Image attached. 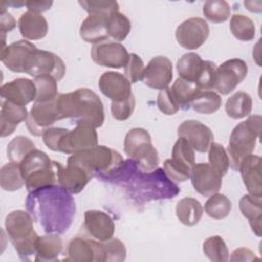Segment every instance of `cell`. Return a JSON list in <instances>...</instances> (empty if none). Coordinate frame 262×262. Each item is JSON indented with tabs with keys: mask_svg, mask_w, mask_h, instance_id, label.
Wrapping results in <instances>:
<instances>
[{
	"mask_svg": "<svg viewBox=\"0 0 262 262\" xmlns=\"http://www.w3.org/2000/svg\"><path fill=\"white\" fill-rule=\"evenodd\" d=\"M221 104L222 99L218 93L211 90H201L191 101L190 107L196 113L209 115L217 112Z\"/></svg>",
	"mask_w": 262,
	"mask_h": 262,
	"instance_id": "34",
	"label": "cell"
},
{
	"mask_svg": "<svg viewBox=\"0 0 262 262\" xmlns=\"http://www.w3.org/2000/svg\"><path fill=\"white\" fill-rule=\"evenodd\" d=\"M131 30V24L128 17L121 12H114L107 16L108 36L115 41H123Z\"/></svg>",
	"mask_w": 262,
	"mask_h": 262,
	"instance_id": "42",
	"label": "cell"
},
{
	"mask_svg": "<svg viewBox=\"0 0 262 262\" xmlns=\"http://www.w3.org/2000/svg\"><path fill=\"white\" fill-rule=\"evenodd\" d=\"M230 261H253L258 260V257L255 256V254L248 248H238L235 249L232 253L230 258H228Z\"/></svg>",
	"mask_w": 262,
	"mask_h": 262,
	"instance_id": "53",
	"label": "cell"
},
{
	"mask_svg": "<svg viewBox=\"0 0 262 262\" xmlns=\"http://www.w3.org/2000/svg\"><path fill=\"white\" fill-rule=\"evenodd\" d=\"M129 55L123 44L108 40L94 44L91 48L92 60L101 67L124 68L128 62Z\"/></svg>",
	"mask_w": 262,
	"mask_h": 262,
	"instance_id": "14",
	"label": "cell"
},
{
	"mask_svg": "<svg viewBox=\"0 0 262 262\" xmlns=\"http://www.w3.org/2000/svg\"><path fill=\"white\" fill-rule=\"evenodd\" d=\"M36 48L30 41L18 40L1 49L0 59L9 71L24 73L27 59Z\"/></svg>",
	"mask_w": 262,
	"mask_h": 262,
	"instance_id": "21",
	"label": "cell"
},
{
	"mask_svg": "<svg viewBox=\"0 0 262 262\" xmlns=\"http://www.w3.org/2000/svg\"><path fill=\"white\" fill-rule=\"evenodd\" d=\"M56 174L57 184L74 194L81 192L93 177L91 173L78 165L67 163L63 167L59 162H56Z\"/></svg>",
	"mask_w": 262,
	"mask_h": 262,
	"instance_id": "19",
	"label": "cell"
},
{
	"mask_svg": "<svg viewBox=\"0 0 262 262\" xmlns=\"http://www.w3.org/2000/svg\"><path fill=\"white\" fill-rule=\"evenodd\" d=\"M135 108V97L134 95H130L127 99L122 101H112L111 104V113L114 119L118 121L128 120Z\"/></svg>",
	"mask_w": 262,
	"mask_h": 262,
	"instance_id": "49",
	"label": "cell"
},
{
	"mask_svg": "<svg viewBox=\"0 0 262 262\" xmlns=\"http://www.w3.org/2000/svg\"><path fill=\"white\" fill-rule=\"evenodd\" d=\"M217 67L213 61L204 60L195 80V84L202 90H209L215 87Z\"/></svg>",
	"mask_w": 262,
	"mask_h": 262,
	"instance_id": "47",
	"label": "cell"
},
{
	"mask_svg": "<svg viewBox=\"0 0 262 262\" xmlns=\"http://www.w3.org/2000/svg\"><path fill=\"white\" fill-rule=\"evenodd\" d=\"M189 178L194 190L203 196L218 192L222 185V175L208 163L194 164Z\"/></svg>",
	"mask_w": 262,
	"mask_h": 262,
	"instance_id": "15",
	"label": "cell"
},
{
	"mask_svg": "<svg viewBox=\"0 0 262 262\" xmlns=\"http://www.w3.org/2000/svg\"><path fill=\"white\" fill-rule=\"evenodd\" d=\"M20 170L24 179L29 175L38 172L40 170L49 168L53 165V161L42 150L34 149L19 163Z\"/></svg>",
	"mask_w": 262,
	"mask_h": 262,
	"instance_id": "35",
	"label": "cell"
},
{
	"mask_svg": "<svg viewBox=\"0 0 262 262\" xmlns=\"http://www.w3.org/2000/svg\"><path fill=\"white\" fill-rule=\"evenodd\" d=\"M80 37L87 43L97 44L107 41V16L99 14H89L81 24Z\"/></svg>",
	"mask_w": 262,
	"mask_h": 262,
	"instance_id": "25",
	"label": "cell"
},
{
	"mask_svg": "<svg viewBox=\"0 0 262 262\" xmlns=\"http://www.w3.org/2000/svg\"><path fill=\"white\" fill-rule=\"evenodd\" d=\"M33 217L24 210H14L5 217L7 236L19 259L34 261L36 256V239L39 236L33 227Z\"/></svg>",
	"mask_w": 262,
	"mask_h": 262,
	"instance_id": "5",
	"label": "cell"
},
{
	"mask_svg": "<svg viewBox=\"0 0 262 262\" xmlns=\"http://www.w3.org/2000/svg\"><path fill=\"white\" fill-rule=\"evenodd\" d=\"M173 79L172 61L163 55L152 57L144 69L143 82L152 89L163 90L168 88Z\"/></svg>",
	"mask_w": 262,
	"mask_h": 262,
	"instance_id": "16",
	"label": "cell"
},
{
	"mask_svg": "<svg viewBox=\"0 0 262 262\" xmlns=\"http://www.w3.org/2000/svg\"><path fill=\"white\" fill-rule=\"evenodd\" d=\"M35 149V143L27 136L18 135L7 145V158L10 162L20 163L27 155Z\"/></svg>",
	"mask_w": 262,
	"mask_h": 262,
	"instance_id": "40",
	"label": "cell"
},
{
	"mask_svg": "<svg viewBox=\"0 0 262 262\" xmlns=\"http://www.w3.org/2000/svg\"><path fill=\"white\" fill-rule=\"evenodd\" d=\"M68 131V129L66 128H49L47 129L43 135H42V138H43V142L44 144L51 150L53 151H57L58 149V143H59V140L61 139L62 135Z\"/></svg>",
	"mask_w": 262,
	"mask_h": 262,
	"instance_id": "51",
	"label": "cell"
},
{
	"mask_svg": "<svg viewBox=\"0 0 262 262\" xmlns=\"http://www.w3.org/2000/svg\"><path fill=\"white\" fill-rule=\"evenodd\" d=\"M52 1H27L26 6L28 7V10L35 11L38 13H42L52 6Z\"/></svg>",
	"mask_w": 262,
	"mask_h": 262,
	"instance_id": "54",
	"label": "cell"
},
{
	"mask_svg": "<svg viewBox=\"0 0 262 262\" xmlns=\"http://www.w3.org/2000/svg\"><path fill=\"white\" fill-rule=\"evenodd\" d=\"M98 86L102 94L112 101H122L133 94L129 80L118 72L103 73L99 78Z\"/></svg>",
	"mask_w": 262,
	"mask_h": 262,
	"instance_id": "23",
	"label": "cell"
},
{
	"mask_svg": "<svg viewBox=\"0 0 262 262\" xmlns=\"http://www.w3.org/2000/svg\"><path fill=\"white\" fill-rule=\"evenodd\" d=\"M124 151L143 172H152L158 169L159 155L154 147L148 131L143 128L129 130L124 139Z\"/></svg>",
	"mask_w": 262,
	"mask_h": 262,
	"instance_id": "7",
	"label": "cell"
},
{
	"mask_svg": "<svg viewBox=\"0 0 262 262\" xmlns=\"http://www.w3.org/2000/svg\"><path fill=\"white\" fill-rule=\"evenodd\" d=\"M67 163L78 165L93 176L96 175L102 180H108L121 170L125 161L119 151L105 145H97L73 154L68 158Z\"/></svg>",
	"mask_w": 262,
	"mask_h": 262,
	"instance_id": "4",
	"label": "cell"
},
{
	"mask_svg": "<svg viewBox=\"0 0 262 262\" xmlns=\"http://www.w3.org/2000/svg\"><path fill=\"white\" fill-rule=\"evenodd\" d=\"M210 29L208 23L201 17H190L182 21L175 32L178 44L188 50L200 48L208 39Z\"/></svg>",
	"mask_w": 262,
	"mask_h": 262,
	"instance_id": "10",
	"label": "cell"
},
{
	"mask_svg": "<svg viewBox=\"0 0 262 262\" xmlns=\"http://www.w3.org/2000/svg\"><path fill=\"white\" fill-rule=\"evenodd\" d=\"M79 4L89 14L111 15L114 12L119 11V4L117 1L110 0H82Z\"/></svg>",
	"mask_w": 262,
	"mask_h": 262,
	"instance_id": "45",
	"label": "cell"
},
{
	"mask_svg": "<svg viewBox=\"0 0 262 262\" xmlns=\"http://www.w3.org/2000/svg\"><path fill=\"white\" fill-rule=\"evenodd\" d=\"M3 100L26 106L36 98V85L34 81L27 78H17L5 83L0 88Z\"/></svg>",
	"mask_w": 262,
	"mask_h": 262,
	"instance_id": "22",
	"label": "cell"
},
{
	"mask_svg": "<svg viewBox=\"0 0 262 262\" xmlns=\"http://www.w3.org/2000/svg\"><path fill=\"white\" fill-rule=\"evenodd\" d=\"M98 145V136L95 128L89 126H76L68 130L58 143L57 151L64 154H76Z\"/></svg>",
	"mask_w": 262,
	"mask_h": 262,
	"instance_id": "12",
	"label": "cell"
},
{
	"mask_svg": "<svg viewBox=\"0 0 262 262\" xmlns=\"http://www.w3.org/2000/svg\"><path fill=\"white\" fill-rule=\"evenodd\" d=\"M252 104V98L247 92L237 91L226 100L225 111L228 117L242 119L251 114Z\"/></svg>",
	"mask_w": 262,
	"mask_h": 262,
	"instance_id": "33",
	"label": "cell"
},
{
	"mask_svg": "<svg viewBox=\"0 0 262 262\" xmlns=\"http://www.w3.org/2000/svg\"><path fill=\"white\" fill-rule=\"evenodd\" d=\"M144 69L142 59L137 54L131 53L127 64L124 67V74L130 83H136L143 79Z\"/></svg>",
	"mask_w": 262,
	"mask_h": 262,
	"instance_id": "48",
	"label": "cell"
},
{
	"mask_svg": "<svg viewBox=\"0 0 262 262\" xmlns=\"http://www.w3.org/2000/svg\"><path fill=\"white\" fill-rule=\"evenodd\" d=\"M231 207V202L225 194L216 192L205 203V212L213 219H223L229 215Z\"/></svg>",
	"mask_w": 262,
	"mask_h": 262,
	"instance_id": "38",
	"label": "cell"
},
{
	"mask_svg": "<svg viewBox=\"0 0 262 262\" xmlns=\"http://www.w3.org/2000/svg\"><path fill=\"white\" fill-rule=\"evenodd\" d=\"M62 251V239L57 233H48L36 239V256L34 261L50 262L58 259Z\"/></svg>",
	"mask_w": 262,
	"mask_h": 262,
	"instance_id": "29",
	"label": "cell"
},
{
	"mask_svg": "<svg viewBox=\"0 0 262 262\" xmlns=\"http://www.w3.org/2000/svg\"><path fill=\"white\" fill-rule=\"evenodd\" d=\"M195 164V154L190 143L178 137L172 148V158L164 162V172L169 179L184 182L189 178L190 170Z\"/></svg>",
	"mask_w": 262,
	"mask_h": 262,
	"instance_id": "8",
	"label": "cell"
},
{
	"mask_svg": "<svg viewBox=\"0 0 262 262\" xmlns=\"http://www.w3.org/2000/svg\"><path fill=\"white\" fill-rule=\"evenodd\" d=\"M64 261L74 262H103V249L99 241L74 237L70 241Z\"/></svg>",
	"mask_w": 262,
	"mask_h": 262,
	"instance_id": "17",
	"label": "cell"
},
{
	"mask_svg": "<svg viewBox=\"0 0 262 262\" xmlns=\"http://www.w3.org/2000/svg\"><path fill=\"white\" fill-rule=\"evenodd\" d=\"M261 161L259 156L250 154L242 160L238 167L244 185L253 195H262Z\"/></svg>",
	"mask_w": 262,
	"mask_h": 262,
	"instance_id": "24",
	"label": "cell"
},
{
	"mask_svg": "<svg viewBox=\"0 0 262 262\" xmlns=\"http://www.w3.org/2000/svg\"><path fill=\"white\" fill-rule=\"evenodd\" d=\"M203 211L201 203L196 199L190 196H185L179 200L175 209L178 220L186 226L198 224L203 216Z\"/></svg>",
	"mask_w": 262,
	"mask_h": 262,
	"instance_id": "30",
	"label": "cell"
},
{
	"mask_svg": "<svg viewBox=\"0 0 262 262\" xmlns=\"http://www.w3.org/2000/svg\"><path fill=\"white\" fill-rule=\"evenodd\" d=\"M28 116L29 113L26 106L17 105L13 102L2 99L0 111L1 137H6L12 134L19 123L27 120Z\"/></svg>",
	"mask_w": 262,
	"mask_h": 262,
	"instance_id": "27",
	"label": "cell"
},
{
	"mask_svg": "<svg viewBox=\"0 0 262 262\" xmlns=\"http://www.w3.org/2000/svg\"><path fill=\"white\" fill-rule=\"evenodd\" d=\"M60 120L70 119L77 126L101 127L104 110L99 96L88 88H78L73 92L60 93L55 98Z\"/></svg>",
	"mask_w": 262,
	"mask_h": 262,
	"instance_id": "3",
	"label": "cell"
},
{
	"mask_svg": "<svg viewBox=\"0 0 262 262\" xmlns=\"http://www.w3.org/2000/svg\"><path fill=\"white\" fill-rule=\"evenodd\" d=\"M169 89L173 99L178 104L179 108L182 110H188L190 107L191 101L201 91V89L194 82L182 79L180 77L173 83L172 87H170Z\"/></svg>",
	"mask_w": 262,
	"mask_h": 262,
	"instance_id": "31",
	"label": "cell"
},
{
	"mask_svg": "<svg viewBox=\"0 0 262 262\" xmlns=\"http://www.w3.org/2000/svg\"><path fill=\"white\" fill-rule=\"evenodd\" d=\"M178 137L185 138L194 150L199 152L208 151L214 140L212 130L196 120H185L177 129Z\"/></svg>",
	"mask_w": 262,
	"mask_h": 262,
	"instance_id": "18",
	"label": "cell"
},
{
	"mask_svg": "<svg viewBox=\"0 0 262 262\" xmlns=\"http://www.w3.org/2000/svg\"><path fill=\"white\" fill-rule=\"evenodd\" d=\"M83 227L92 238L99 242L112 238L115 233V223L112 217L99 210H87L85 212Z\"/></svg>",
	"mask_w": 262,
	"mask_h": 262,
	"instance_id": "20",
	"label": "cell"
},
{
	"mask_svg": "<svg viewBox=\"0 0 262 262\" xmlns=\"http://www.w3.org/2000/svg\"><path fill=\"white\" fill-rule=\"evenodd\" d=\"M0 185L3 190L15 191L25 185L19 163L9 162L0 169Z\"/></svg>",
	"mask_w": 262,
	"mask_h": 262,
	"instance_id": "32",
	"label": "cell"
},
{
	"mask_svg": "<svg viewBox=\"0 0 262 262\" xmlns=\"http://www.w3.org/2000/svg\"><path fill=\"white\" fill-rule=\"evenodd\" d=\"M262 195H253V194H245L239 200L238 206L239 210L245 218L249 220L250 226L253 232L257 236H261L262 226Z\"/></svg>",
	"mask_w": 262,
	"mask_h": 262,
	"instance_id": "28",
	"label": "cell"
},
{
	"mask_svg": "<svg viewBox=\"0 0 262 262\" xmlns=\"http://www.w3.org/2000/svg\"><path fill=\"white\" fill-rule=\"evenodd\" d=\"M103 249V262H121L126 259V248L118 238H110L101 242Z\"/></svg>",
	"mask_w": 262,
	"mask_h": 262,
	"instance_id": "46",
	"label": "cell"
},
{
	"mask_svg": "<svg viewBox=\"0 0 262 262\" xmlns=\"http://www.w3.org/2000/svg\"><path fill=\"white\" fill-rule=\"evenodd\" d=\"M18 29L26 40H40L48 33V23L42 13L27 10L18 19Z\"/></svg>",
	"mask_w": 262,
	"mask_h": 262,
	"instance_id": "26",
	"label": "cell"
},
{
	"mask_svg": "<svg viewBox=\"0 0 262 262\" xmlns=\"http://www.w3.org/2000/svg\"><path fill=\"white\" fill-rule=\"evenodd\" d=\"M24 73L36 78L40 76H51L60 81L66 75V64L56 54L36 48L28 57Z\"/></svg>",
	"mask_w": 262,
	"mask_h": 262,
	"instance_id": "9",
	"label": "cell"
},
{
	"mask_svg": "<svg viewBox=\"0 0 262 262\" xmlns=\"http://www.w3.org/2000/svg\"><path fill=\"white\" fill-rule=\"evenodd\" d=\"M208 150L209 164L222 176L225 175L229 169V159L224 146L220 143L212 142Z\"/></svg>",
	"mask_w": 262,
	"mask_h": 262,
	"instance_id": "44",
	"label": "cell"
},
{
	"mask_svg": "<svg viewBox=\"0 0 262 262\" xmlns=\"http://www.w3.org/2000/svg\"><path fill=\"white\" fill-rule=\"evenodd\" d=\"M16 26V21L14 17L6 11L5 7L2 6L1 14H0V32L2 37H5V34L7 32L12 31Z\"/></svg>",
	"mask_w": 262,
	"mask_h": 262,
	"instance_id": "52",
	"label": "cell"
},
{
	"mask_svg": "<svg viewBox=\"0 0 262 262\" xmlns=\"http://www.w3.org/2000/svg\"><path fill=\"white\" fill-rule=\"evenodd\" d=\"M34 83L36 85V102L51 101L57 97V81L53 77H36L34 78Z\"/></svg>",
	"mask_w": 262,
	"mask_h": 262,
	"instance_id": "43",
	"label": "cell"
},
{
	"mask_svg": "<svg viewBox=\"0 0 262 262\" xmlns=\"http://www.w3.org/2000/svg\"><path fill=\"white\" fill-rule=\"evenodd\" d=\"M203 252L209 260L214 262H226L229 258L227 246L219 235L208 237L203 244Z\"/></svg>",
	"mask_w": 262,
	"mask_h": 262,
	"instance_id": "39",
	"label": "cell"
},
{
	"mask_svg": "<svg viewBox=\"0 0 262 262\" xmlns=\"http://www.w3.org/2000/svg\"><path fill=\"white\" fill-rule=\"evenodd\" d=\"M108 180H114L139 201L170 199L179 192L178 186L169 180L163 169L143 172L132 160L125 161L121 170Z\"/></svg>",
	"mask_w": 262,
	"mask_h": 262,
	"instance_id": "2",
	"label": "cell"
},
{
	"mask_svg": "<svg viewBox=\"0 0 262 262\" xmlns=\"http://www.w3.org/2000/svg\"><path fill=\"white\" fill-rule=\"evenodd\" d=\"M248 74V66L241 58H231L217 68L215 89L222 95L233 91Z\"/></svg>",
	"mask_w": 262,
	"mask_h": 262,
	"instance_id": "11",
	"label": "cell"
},
{
	"mask_svg": "<svg viewBox=\"0 0 262 262\" xmlns=\"http://www.w3.org/2000/svg\"><path fill=\"white\" fill-rule=\"evenodd\" d=\"M60 118L55 105V99L46 102L35 101L26 120V125L32 135L42 136Z\"/></svg>",
	"mask_w": 262,
	"mask_h": 262,
	"instance_id": "13",
	"label": "cell"
},
{
	"mask_svg": "<svg viewBox=\"0 0 262 262\" xmlns=\"http://www.w3.org/2000/svg\"><path fill=\"white\" fill-rule=\"evenodd\" d=\"M261 122L260 115H253L233 128L226 150L229 166L233 170H238L242 160L254 150L260 136Z\"/></svg>",
	"mask_w": 262,
	"mask_h": 262,
	"instance_id": "6",
	"label": "cell"
},
{
	"mask_svg": "<svg viewBox=\"0 0 262 262\" xmlns=\"http://www.w3.org/2000/svg\"><path fill=\"white\" fill-rule=\"evenodd\" d=\"M232 35L241 41H251L256 34L254 21L244 14H233L229 23Z\"/></svg>",
	"mask_w": 262,
	"mask_h": 262,
	"instance_id": "37",
	"label": "cell"
},
{
	"mask_svg": "<svg viewBox=\"0 0 262 262\" xmlns=\"http://www.w3.org/2000/svg\"><path fill=\"white\" fill-rule=\"evenodd\" d=\"M157 105L163 114L168 116H172L179 111V106L173 99L169 87L159 92L157 98Z\"/></svg>",
	"mask_w": 262,
	"mask_h": 262,
	"instance_id": "50",
	"label": "cell"
},
{
	"mask_svg": "<svg viewBox=\"0 0 262 262\" xmlns=\"http://www.w3.org/2000/svg\"><path fill=\"white\" fill-rule=\"evenodd\" d=\"M203 14L212 23H224L230 16V6L224 0H208L203 5Z\"/></svg>",
	"mask_w": 262,
	"mask_h": 262,
	"instance_id": "41",
	"label": "cell"
},
{
	"mask_svg": "<svg viewBox=\"0 0 262 262\" xmlns=\"http://www.w3.org/2000/svg\"><path fill=\"white\" fill-rule=\"evenodd\" d=\"M203 61L202 57L194 52L185 53L178 59L176 64L179 77L195 83Z\"/></svg>",
	"mask_w": 262,
	"mask_h": 262,
	"instance_id": "36",
	"label": "cell"
},
{
	"mask_svg": "<svg viewBox=\"0 0 262 262\" xmlns=\"http://www.w3.org/2000/svg\"><path fill=\"white\" fill-rule=\"evenodd\" d=\"M26 207L46 233H64L72 225L76 213L73 196L59 184L30 191Z\"/></svg>",
	"mask_w": 262,
	"mask_h": 262,
	"instance_id": "1",
	"label": "cell"
}]
</instances>
